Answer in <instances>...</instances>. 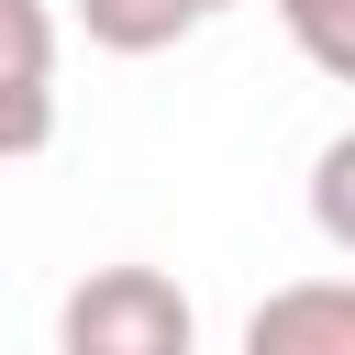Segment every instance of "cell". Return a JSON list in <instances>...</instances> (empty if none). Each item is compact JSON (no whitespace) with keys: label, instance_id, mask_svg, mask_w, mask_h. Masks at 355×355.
Instances as JSON below:
<instances>
[{"label":"cell","instance_id":"1","mask_svg":"<svg viewBox=\"0 0 355 355\" xmlns=\"http://www.w3.org/2000/svg\"><path fill=\"white\" fill-rule=\"evenodd\" d=\"M55 355H200V311L166 266H89L55 300Z\"/></svg>","mask_w":355,"mask_h":355},{"label":"cell","instance_id":"2","mask_svg":"<svg viewBox=\"0 0 355 355\" xmlns=\"http://www.w3.org/2000/svg\"><path fill=\"white\" fill-rule=\"evenodd\" d=\"M55 144V11L0 0V166Z\"/></svg>","mask_w":355,"mask_h":355},{"label":"cell","instance_id":"3","mask_svg":"<svg viewBox=\"0 0 355 355\" xmlns=\"http://www.w3.org/2000/svg\"><path fill=\"white\" fill-rule=\"evenodd\" d=\"M244 355H355V277H288L244 311Z\"/></svg>","mask_w":355,"mask_h":355},{"label":"cell","instance_id":"4","mask_svg":"<svg viewBox=\"0 0 355 355\" xmlns=\"http://www.w3.org/2000/svg\"><path fill=\"white\" fill-rule=\"evenodd\" d=\"M233 0H78V33L100 44V55H166V44H189L200 22H222Z\"/></svg>","mask_w":355,"mask_h":355},{"label":"cell","instance_id":"5","mask_svg":"<svg viewBox=\"0 0 355 355\" xmlns=\"http://www.w3.org/2000/svg\"><path fill=\"white\" fill-rule=\"evenodd\" d=\"M288 22V44L322 67V78H355V0H266Z\"/></svg>","mask_w":355,"mask_h":355}]
</instances>
